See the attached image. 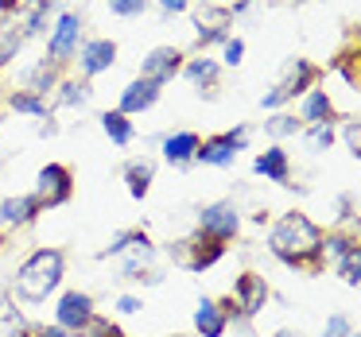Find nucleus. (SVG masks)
Masks as SVG:
<instances>
[{
  "instance_id": "4be33fe9",
  "label": "nucleus",
  "mask_w": 361,
  "mask_h": 337,
  "mask_svg": "<svg viewBox=\"0 0 361 337\" xmlns=\"http://www.w3.org/2000/svg\"><path fill=\"white\" fill-rule=\"evenodd\" d=\"M59 105L63 109H86L90 105V97H94V86H90L86 78H66V82H59Z\"/></svg>"
},
{
  "instance_id": "a211bd4d",
  "label": "nucleus",
  "mask_w": 361,
  "mask_h": 337,
  "mask_svg": "<svg viewBox=\"0 0 361 337\" xmlns=\"http://www.w3.org/2000/svg\"><path fill=\"white\" fill-rule=\"evenodd\" d=\"M252 171L264 174L268 182H280V186H288V179H291L288 151H283V148H268V151H260L257 163H252Z\"/></svg>"
},
{
  "instance_id": "1a4fd4ad",
  "label": "nucleus",
  "mask_w": 361,
  "mask_h": 337,
  "mask_svg": "<svg viewBox=\"0 0 361 337\" xmlns=\"http://www.w3.org/2000/svg\"><path fill=\"white\" fill-rule=\"evenodd\" d=\"M175 252H179V260H183L187 272H206V267H214L221 256H226V244L214 241V236H206V233H195L190 241H179Z\"/></svg>"
},
{
  "instance_id": "a878e982",
  "label": "nucleus",
  "mask_w": 361,
  "mask_h": 337,
  "mask_svg": "<svg viewBox=\"0 0 361 337\" xmlns=\"http://www.w3.org/2000/svg\"><path fill=\"white\" fill-rule=\"evenodd\" d=\"M102 128H105V136H109L117 148H125V144H133V136H136V128H133V120L125 117V113H105L102 117Z\"/></svg>"
},
{
  "instance_id": "6ab92c4d",
  "label": "nucleus",
  "mask_w": 361,
  "mask_h": 337,
  "mask_svg": "<svg viewBox=\"0 0 361 337\" xmlns=\"http://www.w3.org/2000/svg\"><path fill=\"white\" fill-rule=\"evenodd\" d=\"M226 326H229V318L221 314V306L214 303V298H202V303H198V310H195L198 337H221V333H226Z\"/></svg>"
},
{
  "instance_id": "c9c22d12",
  "label": "nucleus",
  "mask_w": 361,
  "mask_h": 337,
  "mask_svg": "<svg viewBox=\"0 0 361 337\" xmlns=\"http://www.w3.org/2000/svg\"><path fill=\"white\" fill-rule=\"evenodd\" d=\"M345 333H353V326H350V318H345V314H334V318H326V329H322V337H345Z\"/></svg>"
},
{
  "instance_id": "7c9ffc66",
  "label": "nucleus",
  "mask_w": 361,
  "mask_h": 337,
  "mask_svg": "<svg viewBox=\"0 0 361 337\" xmlns=\"http://www.w3.org/2000/svg\"><path fill=\"white\" fill-rule=\"evenodd\" d=\"M20 43H24V32H16V27H0V66H8L12 58H16Z\"/></svg>"
},
{
  "instance_id": "412c9836",
  "label": "nucleus",
  "mask_w": 361,
  "mask_h": 337,
  "mask_svg": "<svg viewBox=\"0 0 361 337\" xmlns=\"http://www.w3.org/2000/svg\"><path fill=\"white\" fill-rule=\"evenodd\" d=\"M59 70H63V66H55V63H47V58H39V63H35L32 70L24 74V78H27V89H32L35 97H43V101H47V89H55L59 82H63V78H59Z\"/></svg>"
},
{
  "instance_id": "dca6fc26",
  "label": "nucleus",
  "mask_w": 361,
  "mask_h": 337,
  "mask_svg": "<svg viewBox=\"0 0 361 337\" xmlns=\"http://www.w3.org/2000/svg\"><path fill=\"white\" fill-rule=\"evenodd\" d=\"M159 89H164V86H156V82H148V78L128 82L125 94H121V109H117V113H125V117H136V113L152 109V105L159 101Z\"/></svg>"
},
{
  "instance_id": "f03ea898",
  "label": "nucleus",
  "mask_w": 361,
  "mask_h": 337,
  "mask_svg": "<svg viewBox=\"0 0 361 337\" xmlns=\"http://www.w3.org/2000/svg\"><path fill=\"white\" fill-rule=\"evenodd\" d=\"M66 256L59 248H39L20 264L16 272V295L24 303H43L47 295H55V287L63 283Z\"/></svg>"
},
{
  "instance_id": "49530a36",
  "label": "nucleus",
  "mask_w": 361,
  "mask_h": 337,
  "mask_svg": "<svg viewBox=\"0 0 361 337\" xmlns=\"http://www.w3.org/2000/svg\"><path fill=\"white\" fill-rule=\"evenodd\" d=\"M295 4H303V0H295Z\"/></svg>"
},
{
  "instance_id": "473e14b6",
  "label": "nucleus",
  "mask_w": 361,
  "mask_h": 337,
  "mask_svg": "<svg viewBox=\"0 0 361 337\" xmlns=\"http://www.w3.org/2000/svg\"><path fill=\"white\" fill-rule=\"evenodd\" d=\"M307 144H311L314 151H326L330 144H334V125H311V132H307Z\"/></svg>"
},
{
  "instance_id": "c756f323",
  "label": "nucleus",
  "mask_w": 361,
  "mask_h": 337,
  "mask_svg": "<svg viewBox=\"0 0 361 337\" xmlns=\"http://www.w3.org/2000/svg\"><path fill=\"white\" fill-rule=\"evenodd\" d=\"M264 132L268 136H295V132H303V120L291 117V113H276L272 120H264Z\"/></svg>"
},
{
  "instance_id": "72a5a7b5",
  "label": "nucleus",
  "mask_w": 361,
  "mask_h": 337,
  "mask_svg": "<svg viewBox=\"0 0 361 337\" xmlns=\"http://www.w3.org/2000/svg\"><path fill=\"white\" fill-rule=\"evenodd\" d=\"M105 4L117 16H144V8H148V0H105Z\"/></svg>"
},
{
  "instance_id": "ddd939ff",
  "label": "nucleus",
  "mask_w": 361,
  "mask_h": 337,
  "mask_svg": "<svg viewBox=\"0 0 361 337\" xmlns=\"http://www.w3.org/2000/svg\"><path fill=\"white\" fill-rule=\"evenodd\" d=\"M179 70H183V51L179 47H156L140 63V78L156 82V86H167V82H171Z\"/></svg>"
},
{
  "instance_id": "cd10ccee",
  "label": "nucleus",
  "mask_w": 361,
  "mask_h": 337,
  "mask_svg": "<svg viewBox=\"0 0 361 337\" xmlns=\"http://www.w3.org/2000/svg\"><path fill=\"white\" fill-rule=\"evenodd\" d=\"M353 252H361L353 236H345V233H338V236H322V256L345 260V256H353Z\"/></svg>"
},
{
  "instance_id": "2f4dec72",
  "label": "nucleus",
  "mask_w": 361,
  "mask_h": 337,
  "mask_svg": "<svg viewBox=\"0 0 361 337\" xmlns=\"http://www.w3.org/2000/svg\"><path fill=\"white\" fill-rule=\"evenodd\" d=\"M338 275H342L350 287H357V283H361V252H353V256L338 260Z\"/></svg>"
},
{
  "instance_id": "f257e3e1",
  "label": "nucleus",
  "mask_w": 361,
  "mask_h": 337,
  "mask_svg": "<svg viewBox=\"0 0 361 337\" xmlns=\"http://www.w3.org/2000/svg\"><path fill=\"white\" fill-rule=\"evenodd\" d=\"M268 248H272L276 260H283V264L295 267V272L319 275L322 264H326V256H322V229L314 225L307 213H295V210L283 213V217L272 225Z\"/></svg>"
},
{
  "instance_id": "aec40b11",
  "label": "nucleus",
  "mask_w": 361,
  "mask_h": 337,
  "mask_svg": "<svg viewBox=\"0 0 361 337\" xmlns=\"http://www.w3.org/2000/svg\"><path fill=\"white\" fill-rule=\"evenodd\" d=\"M195 151H198V136L195 132H175V136L164 140V159L175 163V167H187L190 159H195Z\"/></svg>"
},
{
  "instance_id": "b1692460",
  "label": "nucleus",
  "mask_w": 361,
  "mask_h": 337,
  "mask_svg": "<svg viewBox=\"0 0 361 337\" xmlns=\"http://www.w3.org/2000/svg\"><path fill=\"white\" fill-rule=\"evenodd\" d=\"M183 74H187V82L198 89L218 86V63H214V58H190V63H183Z\"/></svg>"
},
{
  "instance_id": "2eb2a0df",
  "label": "nucleus",
  "mask_w": 361,
  "mask_h": 337,
  "mask_svg": "<svg viewBox=\"0 0 361 337\" xmlns=\"http://www.w3.org/2000/svg\"><path fill=\"white\" fill-rule=\"evenodd\" d=\"M43 205L35 202V194H16V198H4L0 202V225L4 229H24L39 217Z\"/></svg>"
},
{
  "instance_id": "393cba45",
  "label": "nucleus",
  "mask_w": 361,
  "mask_h": 337,
  "mask_svg": "<svg viewBox=\"0 0 361 337\" xmlns=\"http://www.w3.org/2000/svg\"><path fill=\"white\" fill-rule=\"evenodd\" d=\"M59 4H63V0H32V4H27V12H24V39L27 35H39L43 27H47L51 12H55Z\"/></svg>"
},
{
  "instance_id": "f3484780",
  "label": "nucleus",
  "mask_w": 361,
  "mask_h": 337,
  "mask_svg": "<svg viewBox=\"0 0 361 337\" xmlns=\"http://www.w3.org/2000/svg\"><path fill=\"white\" fill-rule=\"evenodd\" d=\"M299 120H307V125H334L338 113H334V101H330L326 89H307L303 94V113H299Z\"/></svg>"
},
{
  "instance_id": "c03bdc74",
  "label": "nucleus",
  "mask_w": 361,
  "mask_h": 337,
  "mask_svg": "<svg viewBox=\"0 0 361 337\" xmlns=\"http://www.w3.org/2000/svg\"><path fill=\"white\" fill-rule=\"evenodd\" d=\"M0 171H4V155H0Z\"/></svg>"
},
{
  "instance_id": "bb28decb",
  "label": "nucleus",
  "mask_w": 361,
  "mask_h": 337,
  "mask_svg": "<svg viewBox=\"0 0 361 337\" xmlns=\"http://www.w3.org/2000/svg\"><path fill=\"white\" fill-rule=\"evenodd\" d=\"M8 105L16 113H27V117H47V101H43V97H35L32 89H12Z\"/></svg>"
},
{
  "instance_id": "0eeeda50",
  "label": "nucleus",
  "mask_w": 361,
  "mask_h": 337,
  "mask_svg": "<svg viewBox=\"0 0 361 337\" xmlns=\"http://www.w3.org/2000/svg\"><path fill=\"white\" fill-rule=\"evenodd\" d=\"M71 194H74L71 167H63V163H47V167H43L39 182H35V202L47 205V210H55V205L71 202Z\"/></svg>"
},
{
  "instance_id": "20e7f679",
  "label": "nucleus",
  "mask_w": 361,
  "mask_h": 337,
  "mask_svg": "<svg viewBox=\"0 0 361 337\" xmlns=\"http://www.w3.org/2000/svg\"><path fill=\"white\" fill-rule=\"evenodd\" d=\"M322 78V70L314 63H307V58H291L288 63V74H283V82L272 89V94L260 97V105L264 109H280L283 101H291V97H303L307 89H314Z\"/></svg>"
},
{
  "instance_id": "79ce46f5",
  "label": "nucleus",
  "mask_w": 361,
  "mask_h": 337,
  "mask_svg": "<svg viewBox=\"0 0 361 337\" xmlns=\"http://www.w3.org/2000/svg\"><path fill=\"white\" fill-rule=\"evenodd\" d=\"M55 132H59V125L51 120V113H47V117H43V125H39V136H55Z\"/></svg>"
},
{
  "instance_id": "c85d7f7f",
  "label": "nucleus",
  "mask_w": 361,
  "mask_h": 337,
  "mask_svg": "<svg viewBox=\"0 0 361 337\" xmlns=\"http://www.w3.org/2000/svg\"><path fill=\"white\" fill-rule=\"evenodd\" d=\"M78 337H128V333L117 326V322H109V318H97V314H94V318H90L86 326L78 329Z\"/></svg>"
},
{
  "instance_id": "7ed1b4c3",
  "label": "nucleus",
  "mask_w": 361,
  "mask_h": 337,
  "mask_svg": "<svg viewBox=\"0 0 361 337\" xmlns=\"http://www.w3.org/2000/svg\"><path fill=\"white\" fill-rule=\"evenodd\" d=\"M109 256H128V264L121 267V279H148V283H159L156 272H144V267L152 264V256H156V244L148 241V233H140V229H128V233H121L117 241L109 244V248H102V260Z\"/></svg>"
},
{
  "instance_id": "58836bf2",
  "label": "nucleus",
  "mask_w": 361,
  "mask_h": 337,
  "mask_svg": "<svg viewBox=\"0 0 361 337\" xmlns=\"http://www.w3.org/2000/svg\"><path fill=\"white\" fill-rule=\"evenodd\" d=\"M20 8H24V0H0V16H12Z\"/></svg>"
},
{
  "instance_id": "f704fd0d",
  "label": "nucleus",
  "mask_w": 361,
  "mask_h": 337,
  "mask_svg": "<svg viewBox=\"0 0 361 337\" xmlns=\"http://www.w3.org/2000/svg\"><path fill=\"white\" fill-rule=\"evenodd\" d=\"M342 140H345V148H350V155H361V125L357 120H345L342 125Z\"/></svg>"
},
{
  "instance_id": "4c0bfd02",
  "label": "nucleus",
  "mask_w": 361,
  "mask_h": 337,
  "mask_svg": "<svg viewBox=\"0 0 361 337\" xmlns=\"http://www.w3.org/2000/svg\"><path fill=\"white\" fill-rule=\"evenodd\" d=\"M117 310H121V314H140L144 303H140V298H133V295H125V298L117 303Z\"/></svg>"
},
{
  "instance_id": "4468645a",
  "label": "nucleus",
  "mask_w": 361,
  "mask_h": 337,
  "mask_svg": "<svg viewBox=\"0 0 361 337\" xmlns=\"http://www.w3.org/2000/svg\"><path fill=\"white\" fill-rule=\"evenodd\" d=\"M78 70H82V78H94V74H105V70H113V63H117V43L113 39H90L86 47L78 51Z\"/></svg>"
},
{
  "instance_id": "6e6552de",
  "label": "nucleus",
  "mask_w": 361,
  "mask_h": 337,
  "mask_svg": "<svg viewBox=\"0 0 361 337\" xmlns=\"http://www.w3.org/2000/svg\"><path fill=\"white\" fill-rule=\"evenodd\" d=\"M237 229H241V217H237V205L233 202H210L198 210V233L214 236V241H233Z\"/></svg>"
},
{
  "instance_id": "39448f33",
  "label": "nucleus",
  "mask_w": 361,
  "mask_h": 337,
  "mask_svg": "<svg viewBox=\"0 0 361 337\" xmlns=\"http://www.w3.org/2000/svg\"><path fill=\"white\" fill-rule=\"evenodd\" d=\"M78 39H82V16L78 12H63L59 16V24L51 27V39H47V63L63 66L71 63L74 55H78Z\"/></svg>"
},
{
  "instance_id": "09e8293b",
  "label": "nucleus",
  "mask_w": 361,
  "mask_h": 337,
  "mask_svg": "<svg viewBox=\"0 0 361 337\" xmlns=\"http://www.w3.org/2000/svg\"><path fill=\"white\" fill-rule=\"evenodd\" d=\"M171 337H175V333H171Z\"/></svg>"
},
{
  "instance_id": "5701e85b",
  "label": "nucleus",
  "mask_w": 361,
  "mask_h": 337,
  "mask_svg": "<svg viewBox=\"0 0 361 337\" xmlns=\"http://www.w3.org/2000/svg\"><path fill=\"white\" fill-rule=\"evenodd\" d=\"M152 174H156V163H152V159H133V163L125 167L128 194H133V198H148V190H152Z\"/></svg>"
},
{
  "instance_id": "e433bc0d",
  "label": "nucleus",
  "mask_w": 361,
  "mask_h": 337,
  "mask_svg": "<svg viewBox=\"0 0 361 337\" xmlns=\"http://www.w3.org/2000/svg\"><path fill=\"white\" fill-rule=\"evenodd\" d=\"M241 55H245V43L241 39H226V63L237 66V63H241Z\"/></svg>"
},
{
  "instance_id": "a19ab883",
  "label": "nucleus",
  "mask_w": 361,
  "mask_h": 337,
  "mask_svg": "<svg viewBox=\"0 0 361 337\" xmlns=\"http://www.w3.org/2000/svg\"><path fill=\"white\" fill-rule=\"evenodd\" d=\"M35 337H71V333H66L63 326H43V329H39V333H35Z\"/></svg>"
},
{
  "instance_id": "f8f14e48",
  "label": "nucleus",
  "mask_w": 361,
  "mask_h": 337,
  "mask_svg": "<svg viewBox=\"0 0 361 337\" xmlns=\"http://www.w3.org/2000/svg\"><path fill=\"white\" fill-rule=\"evenodd\" d=\"M55 314H59V326H63L66 333H78V329L94 318V298H90L86 291H66V295L59 298Z\"/></svg>"
},
{
  "instance_id": "de8ad7c7",
  "label": "nucleus",
  "mask_w": 361,
  "mask_h": 337,
  "mask_svg": "<svg viewBox=\"0 0 361 337\" xmlns=\"http://www.w3.org/2000/svg\"><path fill=\"white\" fill-rule=\"evenodd\" d=\"M0 244H4V236H0Z\"/></svg>"
},
{
  "instance_id": "a18cd8bd",
  "label": "nucleus",
  "mask_w": 361,
  "mask_h": 337,
  "mask_svg": "<svg viewBox=\"0 0 361 337\" xmlns=\"http://www.w3.org/2000/svg\"><path fill=\"white\" fill-rule=\"evenodd\" d=\"M345 337H357V333H345Z\"/></svg>"
},
{
  "instance_id": "37998d69",
  "label": "nucleus",
  "mask_w": 361,
  "mask_h": 337,
  "mask_svg": "<svg viewBox=\"0 0 361 337\" xmlns=\"http://www.w3.org/2000/svg\"><path fill=\"white\" fill-rule=\"evenodd\" d=\"M272 337H299V333H291V329H280V333H272Z\"/></svg>"
},
{
  "instance_id": "9d476101",
  "label": "nucleus",
  "mask_w": 361,
  "mask_h": 337,
  "mask_svg": "<svg viewBox=\"0 0 361 337\" xmlns=\"http://www.w3.org/2000/svg\"><path fill=\"white\" fill-rule=\"evenodd\" d=\"M229 16L226 4H214V0H202V8L195 12V27H198V47H210V43H226L229 39Z\"/></svg>"
},
{
  "instance_id": "9b49d317",
  "label": "nucleus",
  "mask_w": 361,
  "mask_h": 337,
  "mask_svg": "<svg viewBox=\"0 0 361 337\" xmlns=\"http://www.w3.org/2000/svg\"><path fill=\"white\" fill-rule=\"evenodd\" d=\"M233 303H237V310H241V318H252V314L264 310V303H268V283H264V275H257V272L237 275V283H233Z\"/></svg>"
},
{
  "instance_id": "ea45409f",
  "label": "nucleus",
  "mask_w": 361,
  "mask_h": 337,
  "mask_svg": "<svg viewBox=\"0 0 361 337\" xmlns=\"http://www.w3.org/2000/svg\"><path fill=\"white\" fill-rule=\"evenodd\" d=\"M164 12H187V0H159Z\"/></svg>"
},
{
  "instance_id": "423d86ee",
  "label": "nucleus",
  "mask_w": 361,
  "mask_h": 337,
  "mask_svg": "<svg viewBox=\"0 0 361 337\" xmlns=\"http://www.w3.org/2000/svg\"><path fill=\"white\" fill-rule=\"evenodd\" d=\"M245 144H249V132H245V128L221 132V136H210V140H198L195 159L206 163V167H233L237 151H245Z\"/></svg>"
}]
</instances>
